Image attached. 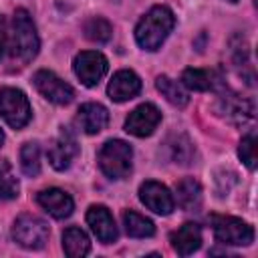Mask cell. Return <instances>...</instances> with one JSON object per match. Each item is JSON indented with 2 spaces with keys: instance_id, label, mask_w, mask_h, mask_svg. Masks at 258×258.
Listing matches in <instances>:
<instances>
[{
  "instance_id": "obj_22",
  "label": "cell",
  "mask_w": 258,
  "mask_h": 258,
  "mask_svg": "<svg viewBox=\"0 0 258 258\" xmlns=\"http://www.w3.org/2000/svg\"><path fill=\"white\" fill-rule=\"evenodd\" d=\"M181 83L194 91H210L214 89V73L206 69H185L181 73Z\"/></svg>"
},
{
  "instance_id": "obj_10",
  "label": "cell",
  "mask_w": 258,
  "mask_h": 258,
  "mask_svg": "<svg viewBox=\"0 0 258 258\" xmlns=\"http://www.w3.org/2000/svg\"><path fill=\"white\" fill-rule=\"evenodd\" d=\"M218 113L230 123L244 125L254 117V103L236 93H224L218 99Z\"/></svg>"
},
{
  "instance_id": "obj_9",
  "label": "cell",
  "mask_w": 258,
  "mask_h": 258,
  "mask_svg": "<svg viewBox=\"0 0 258 258\" xmlns=\"http://www.w3.org/2000/svg\"><path fill=\"white\" fill-rule=\"evenodd\" d=\"M159 121H161L159 109L151 103H143V105L135 107L129 113V117L125 119V131L135 137H147L155 131Z\"/></svg>"
},
{
  "instance_id": "obj_8",
  "label": "cell",
  "mask_w": 258,
  "mask_h": 258,
  "mask_svg": "<svg viewBox=\"0 0 258 258\" xmlns=\"http://www.w3.org/2000/svg\"><path fill=\"white\" fill-rule=\"evenodd\" d=\"M32 83H34L36 91L44 99H48L50 103H54V105H69L73 101V97H75L73 87L69 83H64L62 79H58L50 71H38V73H34Z\"/></svg>"
},
{
  "instance_id": "obj_20",
  "label": "cell",
  "mask_w": 258,
  "mask_h": 258,
  "mask_svg": "<svg viewBox=\"0 0 258 258\" xmlns=\"http://www.w3.org/2000/svg\"><path fill=\"white\" fill-rule=\"evenodd\" d=\"M123 224H125V232L133 238H149L155 234V226L149 218L129 210L123 214Z\"/></svg>"
},
{
  "instance_id": "obj_15",
  "label": "cell",
  "mask_w": 258,
  "mask_h": 258,
  "mask_svg": "<svg viewBox=\"0 0 258 258\" xmlns=\"http://www.w3.org/2000/svg\"><path fill=\"white\" fill-rule=\"evenodd\" d=\"M87 224L103 244H111L117 238V226L113 222L111 212L105 206H91L87 212Z\"/></svg>"
},
{
  "instance_id": "obj_24",
  "label": "cell",
  "mask_w": 258,
  "mask_h": 258,
  "mask_svg": "<svg viewBox=\"0 0 258 258\" xmlns=\"http://www.w3.org/2000/svg\"><path fill=\"white\" fill-rule=\"evenodd\" d=\"M83 30H85V36H87L89 40H93V42H107V40L111 38V32H113L111 24H109L105 18H101V16L89 18V20L85 22Z\"/></svg>"
},
{
  "instance_id": "obj_5",
  "label": "cell",
  "mask_w": 258,
  "mask_h": 258,
  "mask_svg": "<svg viewBox=\"0 0 258 258\" xmlns=\"http://www.w3.org/2000/svg\"><path fill=\"white\" fill-rule=\"evenodd\" d=\"M30 103L20 89H0V115L12 129H22L30 121Z\"/></svg>"
},
{
  "instance_id": "obj_29",
  "label": "cell",
  "mask_w": 258,
  "mask_h": 258,
  "mask_svg": "<svg viewBox=\"0 0 258 258\" xmlns=\"http://www.w3.org/2000/svg\"><path fill=\"white\" fill-rule=\"evenodd\" d=\"M228 2H238V0H228Z\"/></svg>"
},
{
  "instance_id": "obj_26",
  "label": "cell",
  "mask_w": 258,
  "mask_h": 258,
  "mask_svg": "<svg viewBox=\"0 0 258 258\" xmlns=\"http://www.w3.org/2000/svg\"><path fill=\"white\" fill-rule=\"evenodd\" d=\"M238 155L246 163L248 169L256 167V131H250L242 137L240 147H238Z\"/></svg>"
},
{
  "instance_id": "obj_6",
  "label": "cell",
  "mask_w": 258,
  "mask_h": 258,
  "mask_svg": "<svg viewBox=\"0 0 258 258\" xmlns=\"http://www.w3.org/2000/svg\"><path fill=\"white\" fill-rule=\"evenodd\" d=\"M48 226L46 222H42L40 218L36 216H20L16 218L14 226H12V238L16 244H20L22 248H28V250H38L46 244L48 240Z\"/></svg>"
},
{
  "instance_id": "obj_13",
  "label": "cell",
  "mask_w": 258,
  "mask_h": 258,
  "mask_svg": "<svg viewBox=\"0 0 258 258\" xmlns=\"http://www.w3.org/2000/svg\"><path fill=\"white\" fill-rule=\"evenodd\" d=\"M36 202H38V206H40L44 212H48V214H50L52 218H56V220L69 218V216L73 214V208H75L73 198H71L67 191L58 189V187L42 189V191L36 196Z\"/></svg>"
},
{
  "instance_id": "obj_1",
  "label": "cell",
  "mask_w": 258,
  "mask_h": 258,
  "mask_svg": "<svg viewBox=\"0 0 258 258\" xmlns=\"http://www.w3.org/2000/svg\"><path fill=\"white\" fill-rule=\"evenodd\" d=\"M175 24L173 12L167 6H153L137 24L135 40L145 50H157Z\"/></svg>"
},
{
  "instance_id": "obj_23",
  "label": "cell",
  "mask_w": 258,
  "mask_h": 258,
  "mask_svg": "<svg viewBox=\"0 0 258 258\" xmlns=\"http://www.w3.org/2000/svg\"><path fill=\"white\" fill-rule=\"evenodd\" d=\"M20 167H22L24 175H28V177L38 175V171H40V147H38V143L28 141V143L22 145V149H20Z\"/></svg>"
},
{
  "instance_id": "obj_16",
  "label": "cell",
  "mask_w": 258,
  "mask_h": 258,
  "mask_svg": "<svg viewBox=\"0 0 258 258\" xmlns=\"http://www.w3.org/2000/svg\"><path fill=\"white\" fill-rule=\"evenodd\" d=\"M169 242H171V248L179 256H187V254L196 252L202 246V230H200L198 224L187 222L181 228H177L175 232H171Z\"/></svg>"
},
{
  "instance_id": "obj_18",
  "label": "cell",
  "mask_w": 258,
  "mask_h": 258,
  "mask_svg": "<svg viewBox=\"0 0 258 258\" xmlns=\"http://www.w3.org/2000/svg\"><path fill=\"white\" fill-rule=\"evenodd\" d=\"M62 248H64V254L71 256V258H81L85 254H89L91 250V242H89V236L77 228V226H71L64 230L62 234Z\"/></svg>"
},
{
  "instance_id": "obj_17",
  "label": "cell",
  "mask_w": 258,
  "mask_h": 258,
  "mask_svg": "<svg viewBox=\"0 0 258 258\" xmlns=\"http://www.w3.org/2000/svg\"><path fill=\"white\" fill-rule=\"evenodd\" d=\"M77 121L81 125V129L89 135H95L99 131H103L109 123V111L101 105V103H85L79 109Z\"/></svg>"
},
{
  "instance_id": "obj_14",
  "label": "cell",
  "mask_w": 258,
  "mask_h": 258,
  "mask_svg": "<svg viewBox=\"0 0 258 258\" xmlns=\"http://www.w3.org/2000/svg\"><path fill=\"white\" fill-rule=\"evenodd\" d=\"M141 91V79L133 73V71H119L113 75L109 87H107V95L111 101L123 103L129 101L133 97H137Z\"/></svg>"
},
{
  "instance_id": "obj_3",
  "label": "cell",
  "mask_w": 258,
  "mask_h": 258,
  "mask_svg": "<svg viewBox=\"0 0 258 258\" xmlns=\"http://www.w3.org/2000/svg\"><path fill=\"white\" fill-rule=\"evenodd\" d=\"M38 46L40 42L30 14L24 8H18L12 20V48H14L12 52L22 62H30L38 54Z\"/></svg>"
},
{
  "instance_id": "obj_11",
  "label": "cell",
  "mask_w": 258,
  "mask_h": 258,
  "mask_svg": "<svg viewBox=\"0 0 258 258\" xmlns=\"http://www.w3.org/2000/svg\"><path fill=\"white\" fill-rule=\"evenodd\" d=\"M77 153H79L77 139H75L73 131H69L67 127L60 129V135L48 145V151H46L50 165L54 169H58V171L67 169L71 165V161L77 157Z\"/></svg>"
},
{
  "instance_id": "obj_4",
  "label": "cell",
  "mask_w": 258,
  "mask_h": 258,
  "mask_svg": "<svg viewBox=\"0 0 258 258\" xmlns=\"http://www.w3.org/2000/svg\"><path fill=\"white\" fill-rule=\"evenodd\" d=\"M212 230L220 244L228 246H248L254 240V230L240 218L234 216H212Z\"/></svg>"
},
{
  "instance_id": "obj_25",
  "label": "cell",
  "mask_w": 258,
  "mask_h": 258,
  "mask_svg": "<svg viewBox=\"0 0 258 258\" xmlns=\"http://www.w3.org/2000/svg\"><path fill=\"white\" fill-rule=\"evenodd\" d=\"M18 196V181L12 175V167L6 159L0 161V200H12Z\"/></svg>"
},
{
  "instance_id": "obj_27",
  "label": "cell",
  "mask_w": 258,
  "mask_h": 258,
  "mask_svg": "<svg viewBox=\"0 0 258 258\" xmlns=\"http://www.w3.org/2000/svg\"><path fill=\"white\" fill-rule=\"evenodd\" d=\"M6 44H8V34H6V20L4 16L0 14V58L4 56L6 52Z\"/></svg>"
},
{
  "instance_id": "obj_19",
  "label": "cell",
  "mask_w": 258,
  "mask_h": 258,
  "mask_svg": "<svg viewBox=\"0 0 258 258\" xmlns=\"http://www.w3.org/2000/svg\"><path fill=\"white\" fill-rule=\"evenodd\" d=\"M177 204L187 212L198 210L202 206V185L191 177L181 179L177 183Z\"/></svg>"
},
{
  "instance_id": "obj_21",
  "label": "cell",
  "mask_w": 258,
  "mask_h": 258,
  "mask_svg": "<svg viewBox=\"0 0 258 258\" xmlns=\"http://www.w3.org/2000/svg\"><path fill=\"white\" fill-rule=\"evenodd\" d=\"M155 87H157V91H159L171 105H175V107H185L187 101H189L185 89H183L177 81H173V79H169V77H165V75L157 77Z\"/></svg>"
},
{
  "instance_id": "obj_28",
  "label": "cell",
  "mask_w": 258,
  "mask_h": 258,
  "mask_svg": "<svg viewBox=\"0 0 258 258\" xmlns=\"http://www.w3.org/2000/svg\"><path fill=\"white\" fill-rule=\"evenodd\" d=\"M2 143H4V131L0 129V145H2Z\"/></svg>"
},
{
  "instance_id": "obj_7",
  "label": "cell",
  "mask_w": 258,
  "mask_h": 258,
  "mask_svg": "<svg viewBox=\"0 0 258 258\" xmlns=\"http://www.w3.org/2000/svg\"><path fill=\"white\" fill-rule=\"evenodd\" d=\"M107 69H109V62L107 58L97 52V50H85V52H79L73 60V71L75 75L81 79L83 85L87 87H95L99 85V81L107 75Z\"/></svg>"
},
{
  "instance_id": "obj_2",
  "label": "cell",
  "mask_w": 258,
  "mask_h": 258,
  "mask_svg": "<svg viewBox=\"0 0 258 258\" xmlns=\"http://www.w3.org/2000/svg\"><path fill=\"white\" fill-rule=\"evenodd\" d=\"M99 167L101 171L111 177V179H123L131 171V159H133V149L129 143L121 139H109L101 149H99Z\"/></svg>"
},
{
  "instance_id": "obj_12",
  "label": "cell",
  "mask_w": 258,
  "mask_h": 258,
  "mask_svg": "<svg viewBox=\"0 0 258 258\" xmlns=\"http://www.w3.org/2000/svg\"><path fill=\"white\" fill-rule=\"evenodd\" d=\"M139 200L143 202L145 208H149L151 212L159 214V216H167L173 212V196L169 194V189L157 181H145L139 185Z\"/></svg>"
}]
</instances>
